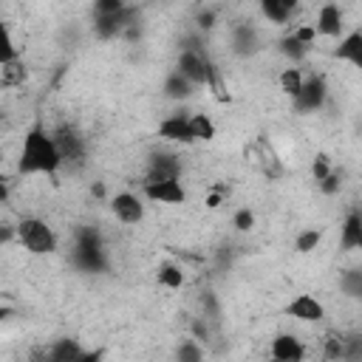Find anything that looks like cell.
<instances>
[{"label": "cell", "mask_w": 362, "mask_h": 362, "mask_svg": "<svg viewBox=\"0 0 362 362\" xmlns=\"http://www.w3.org/2000/svg\"><path fill=\"white\" fill-rule=\"evenodd\" d=\"M325 359H342L345 356V337L339 331H328L325 334Z\"/></svg>", "instance_id": "603a6c76"}, {"label": "cell", "mask_w": 362, "mask_h": 362, "mask_svg": "<svg viewBox=\"0 0 362 362\" xmlns=\"http://www.w3.org/2000/svg\"><path fill=\"white\" fill-rule=\"evenodd\" d=\"M48 356H51L54 362H74V359H82V356H85V351L79 348V342H76V339H57V342L51 345Z\"/></svg>", "instance_id": "d6986e66"}, {"label": "cell", "mask_w": 362, "mask_h": 362, "mask_svg": "<svg viewBox=\"0 0 362 362\" xmlns=\"http://www.w3.org/2000/svg\"><path fill=\"white\" fill-rule=\"evenodd\" d=\"M305 356V345L294 334H280L272 342V359L277 362H300Z\"/></svg>", "instance_id": "7c38bea8"}, {"label": "cell", "mask_w": 362, "mask_h": 362, "mask_svg": "<svg viewBox=\"0 0 362 362\" xmlns=\"http://www.w3.org/2000/svg\"><path fill=\"white\" fill-rule=\"evenodd\" d=\"M8 240H14V226L0 223V243H8Z\"/></svg>", "instance_id": "74e56055"}, {"label": "cell", "mask_w": 362, "mask_h": 362, "mask_svg": "<svg viewBox=\"0 0 362 362\" xmlns=\"http://www.w3.org/2000/svg\"><path fill=\"white\" fill-rule=\"evenodd\" d=\"M158 136L175 144H192V133H189V116L187 113H173L167 119H161L158 124Z\"/></svg>", "instance_id": "30bf717a"}, {"label": "cell", "mask_w": 362, "mask_h": 362, "mask_svg": "<svg viewBox=\"0 0 362 362\" xmlns=\"http://www.w3.org/2000/svg\"><path fill=\"white\" fill-rule=\"evenodd\" d=\"M198 25L201 28H212L215 25V11H201L198 14Z\"/></svg>", "instance_id": "d590c367"}, {"label": "cell", "mask_w": 362, "mask_h": 362, "mask_svg": "<svg viewBox=\"0 0 362 362\" xmlns=\"http://www.w3.org/2000/svg\"><path fill=\"white\" fill-rule=\"evenodd\" d=\"M277 85H280V90H283L286 96H294V93L300 90V85H303V68H297V65L283 68L280 76H277Z\"/></svg>", "instance_id": "7402d4cb"}, {"label": "cell", "mask_w": 362, "mask_h": 362, "mask_svg": "<svg viewBox=\"0 0 362 362\" xmlns=\"http://www.w3.org/2000/svg\"><path fill=\"white\" fill-rule=\"evenodd\" d=\"M74 263L85 272H99L105 269V252H102V243H99V235L93 229H82L76 235V243H74Z\"/></svg>", "instance_id": "277c9868"}, {"label": "cell", "mask_w": 362, "mask_h": 362, "mask_svg": "<svg viewBox=\"0 0 362 362\" xmlns=\"http://www.w3.org/2000/svg\"><path fill=\"white\" fill-rule=\"evenodd\" d=\"M345 28V20H342V8L337 3H325L320 11H317V23H314V31L320 37H339Z\"/></svg>", "instance_id": "8fae6325"}, {"label": "cell", "mask_w": 362, "mask_h": 362, "mask_svg": "<svg viewBox=\"0 0 362 362\" xmlns=\"http://www.w3.org/2000/svg\"><path fill=\"white\" fill-rule=\"evenodd\" d=\"M297 42H303V45H311L314 40H317V31H314V25H300V28H294V34H291Z\"/></svg>", "instance_id": "e575fe53"}, {"label": "cell", "mask_w": 362, "mask_h": 362, "mask_svg": "<svg viewBox=\"0 0 362 362\" xmlns=\"http://www.w3.org/2000/svg\"><path fill=\"white\" fill-rule=\"evenodd\" d=\"M232 223H235V229H240V232H249V229L255 226V212L243 206V209H238V212H235Z\"/></svg>", "instance_id": "4dcf8cb0"}, {"label": "cell", "mask_w": 362, "mask_h": 362, "mask_svg": "<svg viewBox=\"0 0 362 362\" xmlns=\"http://www.w3.org/2000/svg\"><path fill=\"white\" fill-rule=\"evenodd\" d=\"M192 90H195V85H192L187 76H181L178 71H170V74H167V79H164V96H167V99L181 102V99H189Z\"/></svg>", "instance_id": "2e32d148"}, {"label": "cell", "mask_w": 362, "mask_h": 362, "mask_svg": "<svg viewBox=\"0 0 362 362\" xmlns=\"http://www.w3.org/2000/svg\"><path fill=\"white\" fill-rule=\"evenodd\" d=\"M181 175V164L175 156L170 153H158L150 158V167H147V178L144 181H156V178H178Z\"/></svg>", "instance_id": "4fadbf2b"}, {"label": "cell", "mask_w": 362, "mask_h": 362, "mask_svg": "<svg viewBox=\"0 0 362 362\" xmlns=\"http://www.w3.org/2000/svg\"><path fill=\"white\" fill-rule=\"evenodd\" d=\"M8 195H11V189H8V178L0 173V204H6V201H8Z\"/></svg>", "instance_id": "8d00e7d4"}, {"label": "cell", "mask_w": 362, "mask_h": 362, "mask_svg": "<svg viewBox=\"0 0 362 362\" xmlns=\"http://www.w3.org/2000/svg\"><path fill=\"white\" fill-rule=\"evenodd\" d=\"M54 141H57V150H59L62 164H74V167L82 164V158H85V141H82V136L76 130L59 127L54 133Z\"/></svg>", "instance_id": "ba28073f"}, {"label": "cell", "mask_w": 362, "mask_h": 362, "mask_svg": "<svg viewBox=\"0 0 362 362\" xmlns=\"http://www.w3.org/2000/svg\"><path fill=\"white\" fill-rule=\"evenodd\" d=\"M286 314L294 317V320H300V322H320L325 317V305L317 297H311V294H297L286 305Z\"/></svg>", "instance_id": "9c48e42d"}, {"label": "cell", "mask_w": 362, "mask_h": 362, "mask_svg": "<svg viewBox=\"0 0 362 362\" xmlns=\"http://www.w3.org/2000/svg\"><path fill=\"white\" fill-rule=\"evenodd\" d=\"M144 198L153 204H184L187 201V189L178 178H156V181H144L141 187Z\"/></svg>", "instance_id": "8992f818"}, {"label": "cell", "mask_w": 362, "mask_h": 362, "mask_svg": "<svg viewBox=\"0 0 362 362\" xmlns=\"http://www.w3.org/2000/svg\"><path fill=\"white\" fill-rule=\"evenodd\" d=\"M127 0H93V14H119Z\"/></svg>", "instance_id": "4316f807"}, {"label": "cell", "mask_w": 362, "mask_h": 362, "mask_svg": "<svg viewBox=\"0 0 362 362\" xmlns=\"http://www.w3.org/2000/svg\"><path fill=\"white\" fill-rule=\"evenodd\" d=\"M59 167H62V158H59L54 136L40 122H34L23 136L20 156H17V173L20 175H51L54 178Z\"/></svg>", "instance_id": "6da1fadb"}, {"label": "cell", "mask_w": 362, "mask_h": 362, "mask_svg": "<svg viewBox=\"0 0 362 362\" xmlns=\"http://www.w3.org/2000/svg\"><path fill=\"white\" fill-rule=\"evenodd\" d=\"M110 212H113V218L119 223L133 226V223H141L144 221V201L136 192H116L110 198Z\"/></svg>", "instance_id": "52a82bcc"}, {"label": "cell", "mask_w": 362, "mask_h": 362, "mask_svg": "<svg viewBox=\"0 0 362 362\" xmlns=\"http://www.w3.org/2000/svg\"><path fill=\"white\" fill-rule=\"evenodd\" d=\"M206 88L212 90V96H215L218 102H229L226 85H223V79H221V71H218V68H212V74H209V82H206Z\"/></svg>", "instance_id": "484cf974"}, {"label": "cell", "mask_w": 362, "mask_h": 362, "mask_svg": "<svg viewBox=\"0 0 362 362\" xmlns=\"http://www.w3.org/2000/svg\"><path fill=\"white\" fill-rule=\"evenodd\" d=\"M339 286H342V291H345L348 297H359V294H362V274H359L356 269H351V272L342 274Z\"/></svg>", "instance_id": "d4e9b609"}, {"label": "cell", "mask_w": 362, "mask_h": 362, "mask_svg": "<svg viewBox=\"0 0 362 362\" xmlns=\"http://www.w3.org/2000/svg\"><path fill=\"white\" fill-rule=\"evenodd\" d=\"M189 133L195 141H212L218 136V127L206 113H192L189 116Z\"/></svg>", "instance_id": "ac0fdd59"}, {"label": "cell", "mask_w": 362, "mask_h": 362, "mask_svg": "<svg viewBox=\"0 0 362 362\" xmlns=\"http://www.w3.org/2000/svg\"><path fill=\"white\" fill-rule=\"evenodd\" d=\"M6 317H11V308H6V305H0V322H3Z\"/></svg>", "instance_id": "f35d334b"}, {"label": "cell", "mask_w": 362, "mask_h": 362, "mask_svg": "<svg viewBox=\"0 0 362 362\" xmlns=\"http://www.w3.org/2000/svg\"><path fill=\"white\" fill-rule=\"evenodd\" d=\"M334 57L359 68V65H362V31H351V34H345V37L339 40Z\"/></svg>", "instance_id": "9a60e30c"}, {"label": "cell", "mask_w": 362, "mask_h": 362, "mask_svg": "<svg viewBox=\"0 0 362 362\" xmlns=\"http://www.w3.org/2000/svg\"><path fill=\"white\" fill-rule=\"evenodd\" d=\"M226 195H229V189L221 187V184H215V187L209 189V195H206V206H209V209H218V206L226 201Z\"/></svg>", "instance_id": "1f68e13d"}, {"label": "cell", "mask_w": 362, "mask_h": 362, "mask_svg": "<svg viewBox=\"0 0 362 362\" xmlns=\"http://www.w3.org/2000/svg\"><path fill=\"white\" fill-rule=\"evenodd\" d=\"M325 96H328L325 79L314 74V76H303V85H300V90L291 96V102H294V110H300V113H314V110H320V107L325 105Z\"/></svg>", "instance_id": "5b68a950"}, {"label": "cell", "mask_w": 362, "mask_h": 362, "mask_svg": "<svg viewBox=\"0 0 362 362\" xmlns=\"http://www.w3.org/2000/svg\"><path fill=\"white\" fill-rule=\"evenodd\" d=\"M322 240V232L320 229H303L297 238H294V249L297 252H311V249H317V243Z\"/></svg>", "instance_id": "cb8c5ba5"}, {"label": "cell", "mask_w": 362, "mask_h": 362, "mask_svg": "<svg viewBox=\"0 0 362 362\" xmlns=\"http://www.w3.org/2000/svg\"><path fill=\"white\" fill-rule=\"evenodd\" d=\"M280 45H283V54H288V57H291L294 62H300V59H303V54L308 51V45H303V42H297L294 37H286V40H283Z\"/></svg>", "instance_id": "83f0119b"}, {"label": "cell", "mask_w": 362, "mask_h": 362, "mask_svg": "<svg viewBox=\"0 0 362 362\" xmlns=\"http://www.w3.org/2000/svg\"><path fill=\"white\" fill-rule=\"evenodd\" d=\"M359 246H362V218H359V212L354 209V212H348V218H345V223H342V249L354 252V249H359Z\"/></svg>", "instance_id": "e0dca14e"}, {"label": "cell", "mask_w": 362, "mask_h": 362, "mask_svg": "<svg viewBox=\"0 0 362 362\" xmlns=\"http://www.w3.org/2000/svg\"><path fill=\"white\" fill-rule=\"evenodd\" d=\"M156 280H158V286L161 288H170V291H175V288H181L184 286V269L178 266V263H161L158 266V274H156Z\"/></svg>", "instance_id": "ffe728a7"}, {"label": "cell", "mask_w": 362, "mask_h": 362, "mask_svg": "<svg viewBox=\"0 0 362 362\" xmlns=\"http://www.w3.org/2000/svg\"><path fill=\"white\" fill-rule=\"evenodd\" d=\"M14 59H20V48L14 45V37H11L6 20L0 17V65H8Z\"/></svg>", "instance_id": "44dd1931"}, {"label": "cell", "mask_w": 362, "mask_h": 362, "mask_svg": "<svg viewBox=\"0 0 362 362\" xmlns=\"http://www.w3.org/2000/svg\"><path fill=\"white\" fill-rule=\"evenodd\" d=\"M178 359H181V362H198V359H201V348H198L195 342H184V345L178 348Z\"/></svg>", "instance_id": "836d02e7"}, {"label": "cell", "mask_w": 362, "mask_h": 362, "mask_svg": "<svg viewBox=\"0 0 362 362\" xmlns=\"http://www.w3.org/2000/svg\"><path fill=\"white\" fill-rule=\"evenodd\" d=\"M317 184H320V189H322L325 195H334V192L339 189V184H342V178H339V173H334V170H331V173H328V175H325L322 181H317Z\"/></svg>", "instance_id": "d6a6232c"}, {"label": "cell", "mask_w": 362, "mask_h": 362, "mask_svg": "<svg viewBox=\"0 0 362 362\" xmlns=\"http://www.w3.org/2000/svg\"><path fill=\"white\" fill-rule=\"evenodd\" d=\"M297 3L300 0H260V14L274 23V25H283L291 20V14L297 11Z\"/></svg>", "instance_id": "5bb4252c"}, {"label": "cell", "mask_w": 362, "mask_h": 362, "mask_svg": "<svg viewBox=\"0 0 362 362\" xmlns=\"http://www.w3.org/2000/svg\"><path fill=\"white\" fill-rule=\"evenodd\" d=\"M14 240L31 255H54L59 246L57 232L42 218H23L14 226Z\"/></svg>", "instance_id": "7a4b0ae2"}, {"label": "cell", "mask_w": 362, "mask_h": 362, "mask_svg": "<svg viewBox=\"0 0 362 362\" xmlns=\"http://www.w3.org/2000/svg\"><path fill=\"white\" fill-rule=\"evenodd\" d=\"M328 173H331V158H328L325 153H320V156L311 161V175H314V181H322Z\"/></svg>", "instance_id": "f1b7e54d"}, {"label": "cell", "mask_w": 362, "mask_h": 362, "mask_svg": "<svg viewBox=\"0 0 362 362\" xmlns=\"http://www.w3.org/2000/svg\"><path fill=\"white\" fill-rule=\"evenodd\" d=\"M252 45H255V31L252 28H240L238 37H235V51L246 54V51H252Z\"/></svg>", "instance_id": "f546056e"}, {"label": "cell", "mask_w": 362, "mask_h": 362, "mask_svg": "<svg viewBox=\"0 0 362 362\" xmlns=\"http://www.w3.org/2000/svg\"><path fill=\"white\" fill-rule=\"evenodd\" d=\"M212 68H215V65L209 62L206 51H201V48H195V45H187V48L178 54V62H175V71H178L181 76H187L195 88H206Z\"/></svg>", "instance_id": "3957f363"}]
</instances>
